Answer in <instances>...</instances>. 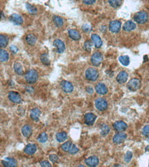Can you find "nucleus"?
<instances>
[{
  "label": "nucleus",
  "mask_w": 149,
  "mask_h": 167,
  "mask_svg": "<svg viewBox=\"0 0 149 167\" xmlns=\"http://www.w3.org/2000/svg\"><path fill=\"white\" fill-rule=\"evenodd\" d=\"M121 28V22H119V21H112L109 23V30L113 33H118L119 31L120 30Z\"/></svg>",
  "instance_id": "obj_8"
},
{
  "label": "nucleus",
  "mask_w": 149,
  "mask_h": 167,
  "mask_svg": "<svg viewBox=\"0 0 149 167\" xmlns=\"http://www.w3.org/2000/svg\"><path fill=\"white\" fill-rule=\"evenodd\" d=\"M9 20L10 22H12L13 24L19 25H21L23 22V18L18 14H12L9 17Z\"/></svg>",
  "instance_id": "obj_13"
},
{
  "label": "nucleus",
  "mask_w": 149,
  "mask_h": 167,
  "mask_svg": "<svg viewBox=\"0 0 149 167\" xmlns=\"http://www.w3.org/2000/svg\"><path fill=\"white\" fill-rule=\"evenodd\" d=\"M36 151V146L33 144V143H30L26 146L24 149V152L27 153L28 155H33Z\"/></svg>",
  "instance_id": "obj_22"
},
{
  "label": "nucleus",
  "mask_w": 149,
  "mask_h": 167,
  "mask_svg": "<svg viewBox=\"0 0 149 167\" xmlns=\"http://www.w3.org/2000/svg\"><path fill=\"white\" fill-rule=\"evenodd\" d=\"M53 45L57 47V52L58 53H60V54L64 52V51L65 50V44H64L63 42L60 39H56L54 41V43H53Z\"/></svg>",
  "instance_id": "obj_16"
},
{
  "label": "nucleus",
  "mask_w": 149,
  "mask_h": 167,
  "mask_svg": "<svg viewBox=\"0 0 149 167\" xmlns=\"http://www.w3.org/2000/svg\"><path fill=\"white\" fill-rule=\"evenodd\" d=\"M95 106L99 111H105L108 108V103L103 98H98L95 101Z\"/></svg>",
  "instance_id": "obj_5"
},
{
  "label": "nucleus",
  "mask_w": 149,
  "mask_h": 167,
  "mask_svg": "<svg viewBox=\"0 0 149 167\" xmlns=\"http://www.w3.org/2000/svg\"><path fill=\"white\" fill-rule=\"evenodd\" d=\"M21 132H22V134L26 138H29L32 134V132H33V129H32L30 125H26L21 129Z\"/></svg>",
  "instance_id": "obj_24"
},
{
  "label": "nucleus",
  "mask_w": 149,
  "mask_h": 167,
  "mask_svg": "<svg viewBox=\"0 0 149 167\" xmlns=\"http://www.w3.org/2000/svg\"><path fill=\"white\" fill-rule=\"evenodd\" d=\"M40 115H41V111L38 108H33L30 111V118L36 122L39 121Z\"/></svg>",
  "instance_id": "obj_23"
},
{
  "label": "nucleus",
  "mask_w": 149,
  "mask_h": 167,
  "mask_svg": "<svg viewBox=\"0 0 149 167\" xmlns=\"http://www.w3.org/2000/svg\"><path fill=\"white\" fill-rule=\"evenodd\" d=\"M133 157V153L131 152H127L126 154H125L124 156V161L126 162H129L131 160Z\"/></svg>",
  "instance_id": "obj_40"
},
{
  "label": "nucleus",
  "mask_w": 149,
  "mask_h": 167,
  "mask_svg": "<svg viewBox=\"0 0 149 167\" xmlns=\"http://www.w3.org/2000/svg\"><path fill=\"white\" fill-rule=\"evenodd\" d=\"M85 78L89 81L94 82L98 78V72L94 68H89L85 71Z\"/></svg>",
  "instance_id": "obj_3"
},
{
  "label": "nucleus",
  "mask_w": 149,
  "mask_h": 167,
  "mask_svg": "<svg viewBox=\"0 0 149 167\" xmlns=\"http://www.w3.org/2000/svg\"><path fill=\"white\" fill-rule=\"evenodd\" d=\"M110 131V128L105 124H103L100 126V134L102 136H106Z\"/></svg>",
  "instance_id": "obj_34"
},
{
  "label": "nucleus",
  "mask_w": 149,
  "mask_h": 167,
  "mask_svg": "<svg viewBox=\"0 0 149 167\" xmlns=\"http://www.w3.org/2000/svg\"><path fill=\"white\" fill-rule=\"evenodd\" d=\"M128 77H129V75L126 71H122L118 74V75L116 77V80L119 84H124L127 81Z\"/></svg>",
  "instance_id": "obj_17"
},
{
  "label": "nucleus",
  "mask_w": 149,
  "mask_h": 167,
  "mask_svg": "<svg viewBox=\"0 0 149 167\" xmlns=\"http://www.w3.org/2000/svg\"><path fill=\"white\" fill-rule=\"evenodd\" d=\"M26 8L27 9L28 11L30 13V14L33 15H35L37 12V9L34 6H32L31 4L26 3Z\"/></svg>",
  "instance_id": "obj_35"
},
{
  "label": "nucleus",
  "mask_w": 149,
  "mask_h": 167,
  "mask_svg": "<svg viewBox=\"0 0 149 167\" xmlns=\"http://www.w3.org/2000/svg\"><path fill=\"white\" fill-rule=\"evenodd\" d=\"M96 116L92 112L87 113L85 115V123L87 125H92L95 123V119H96Z\"/></svg>",
  "instance_id": "obj_12"
},
{
  "label": "nucleus",
  "mask_w": 149,
  "mask_h": 167,
  "mask_svg": "<svg viewBox=\"0 0 149 167\" xmlns=\"http://www.w3.org/2000/svg\"><path fill=\"white\" fill-rule=\"evenodd\" d=\"M148 141H149V139H148Z\"/></svg>",
  "instance_id": "obj_49"
},
{
  "label": "nucleus",
  "mask_w": 149,
  "mask_h": 167,
  "mask_svg": "<svg viewBox=\"0 0 149 167\" xmlns=\"http://www.w3.org/2000/svg\"><path fill=\"white\" fill-rule=\"evenodd\" d=\"M82 1L85 4L92 5V4H94L95 2H96V0H82Z\"/></svg>",
  "instance_id": "obj_43"
},
{
  "label": "nucleus",
  "mask_w": 149,
  "mask_h": 167,
  "mask_svg": "<svg viewBox=\"0 0 149 167\" xmlns=\"http://www.w3.org/2000/svg\"><path fill=\"white\" fill-rule=\"evenodd\" d=\"M119 61L122 65L126 67L130 63V58L128 55H122L119 57Z\"/></svg>",
  "instance_id": "obj_30"
},
{
  "label": "nucleus",
  "mask_w": 149,
  "mask_h": 167,
  "mask_svg": "<svg viewBox=\"0 0 149 167\" xmlns=\"http://www.w3.org/2000/svg\"><path fill=\"white\" fill-rule=\"evenodd\" d=\"M95 91L99 95H105L107 93L108 89L105 84L98 83L95 85Z\"/></svg>",
  "instance_id": "obj_18"
},
{
  "label": "nucleus",
  "mask_w": 149,
  "mask_h": 167,
  "mask_svg": "<svg viewBox=\"0 0 149 167\" xmlns=\"http://www.w3.org/2000/svg\"><path fill=\"white\" fill-rule=\"evenodd\" d=\"M3 17H4L3 15V12H2V18H3Z\"/></svg>",
  "instance_id": "obj_48"
},
{
  "label": "nucleus",
  "mask_w": 149,
  "mask_h": 167,
  "mask_svg": "<svg viewBox=\"0 0 149 167\" xmlns=\"http://www.w3.org/2000/svg\"><path fill=\"white\" fill-rule=\"evenodd\" d=\"M126 134L123 132H120V133L116 134L115 136H113V142L115 143V144H121V143L123 142L126 139Z\"/></svg>",
  "instance_id": "obj_10"
},
{
  "label": "nucleus",
  "mask_w": 149,
  "mask_h": 167,
  "mask_svg": "<svg viewBox=\"0 0 149 167\" xmlns=\"http://www.w3.org/2000/svg\"><path fill=\"white\" fill-rule=\"evenodd\" d=\"M69 36L74 40V41H78L81 38V35L79 32L77 30H74V29H71L68 31Z\"/></svg>",
  "instance_id": "obj_20"
},
{
  "label": "nucleus",
  "mask_w": 149,
  "mask_h": 167,
  "mask_svg": "<svg viewBox=\"0 0 149 167\" xmlns=\"http://www.w3.org/2000/svg\"><path fill=\"white\" fill-rule=\"evenodd\" d=\"M26 41L29 45H34L36 42V36L33 34H29L26 36Z\"/></svg>",
  "instance_id": "obj_25"
},
{
  "label": "nucleus",
  "mask_w": 149,
  "mask_h": 167,
  "mask_svg": "<svg viewBox=\"0 0 149 167\" xmlns=\"http://www.w3.org/2000/svg\"><path fill=\"white\" fill-rule=\"evenodd\" d=\"M113 128L115 129V130L117 132H123L126 130L127 128V125L126 123H124V121H116L113 123Z\"/></svg>",
  "instance_id": "obj_14"
},
{
  "label": "nucleus",
  "mask_w": 149,
  "mask_h": 167,
  "mask_svg": "<svg viewBox=\"0 0 149 167\" xmlns=\"http://www.w3.org/2000/svg\"><path fill=\"white\" fill-rule=\"evenodd\" d=\"M92 48V43L90 41H85L84 44V49L85 51L90 52Z\"/></svg>",
  "instance_id": "obj_38"
},
{
  "label": "nucleus",
  "mask_w": 149,
  "mask_h": 167,
  "mask_svg": "<svg viewBox=\"0 0 149 167\" xmlns=\"http://www.w3.org/2000/svg\"><path fill=\"white\" fill-rule=\"evenodd\" d=\"M9 55L8 52L4 49H0V60L1 62H4L9 60Z\"/></svg>",
  "instance_id": "obj_28"
},
{
  "label": "nucleus",
  "mask_w": 149,
  "mask_h": 167,
  "mask_svg": "<svg viewBox=\"0 0 149 167\" xmlns=\"http://www.w3.org/2000/svg\"><path fill=\"white\" fill-rule=\"evenodd\" d=\"M9 99L12 103H20L21 102V97L20 95L17 92L10 91L9 93Z\"/></svg>",
  "instance_id": "obj_9"
},
{
  "label": "nucleus",
  "mask_w": 149,
  "mask_h": 167,
  "mask_svg": "<svg viewBox=\"0 0 149 167\" xmlns=\"http://www.w3.org/2000/svg\"><path fill=\"white\" fill-rule=\"evenodd\" d=\"M37 140L39 142L41 143H44L46 142L47 140V135L46 133H45V132H43V133L40 134L39 136L37 138Z\"/></svg>",
  "instance_id": "obj_36"
},
{
  "label": "nucleus",
  "mask_w": 149,
  "mask_h": 167,
  "mask_svg": "<svg viewBox=\"0 0 149 167\" xmlns=\"http://www.w3.org/2000/svg\"><path fill=\"white\" fill-rule=\"evenodd\" d=\"M108 2L111 7L114 8H117L120 6L122 0H108Z\"/></svg>",
  "instance_id": "obj_33"
},
{
  "label": "nucleus",
  "mask_w": 149,
  "mask_h": 167,
  "mask_svg": "<svg viewBox=\"0 0 149 167\" xmlns=\"http://www.w3.org/2000/svg\"><path fill=\"white\" fill-rule=\"evenodd\" d=\"M2 162L6 167H15L17 165V160L12 158H5Z\"/></svg>",
  "instance_id": "obj_15"
},
{
  "label": "nucleus",
  "mask_w": 149,
  "mask_h": 167,
  "mask_svg": "<svg viewBox=\"0 0 149 167\" xmlns=\"http://www.w3.org/2000/svg\"><path fill=\"white\" fill-rule=\"evenodd\" d=\"M13 68H14V70L15 73L19 75H22L23 74V67L20 63L19 62H15L14 65H13Z\"/></svg>",
  "instance_id": "obj_27"
},
{
  "label": "nucleus",
  "mask_w": 149,
  "mask_h": 167,
  "mask_svg": "<svg viewBox=\"0 0 149 167\" xmlns=\"http://www.w3.org/2000/svg\"><path fill=\"white\" fill-rule=\"evenodd\" d=\"M48 54H46V53H45V54H43L41 55V56H40V60H41V62L43 64L45 65H50V60L48 59Z\"/></svg>",
  "instance_id": "obj_32"
},
{
  "label": "nucleus",
  "mask_w": 149,
  "mask_h": 167,
  "mask_svg": "<svg viewBox=\"0 0 149 167\" xmlns=\"http://www.w3.org/2000/svg\"><path fill=\"white\" fill-rule=\"evenodd\" d=\"M53 21H54L56 26L58 28L62 27L63 25V18L60 17H58V16H54V17H53Z\"/></svg>",
  "instance_id": "obj_31"
},
{
  "label": "nucleus",
  "mask_w": 149,
  "mask_h": 167,
  "mask_svg": "<svg viewBox=\"0 0 149 167\" xmlns=\"http://www.w3.org/2000/svg\"><path fill=\"white\" fill-rule=\"evenodd\" d=\"M126 86L131 91H135L140 88L141 82L139 79L133 78L128 82Z\"/></svg>",
  "instance_id": "obj_4"
},
{
  "label": "nucleus",
  "mask_w": 149,
  "mask_h": 167,
  "mask_svg": "<svg viewBox=\"0 0 149 167\" xmlns=\"http://www.w3.org/2000/svg\"><path fill=\"white\" fill-rule=\"evenodd\" d=\"M71 144H72V143H71V142H70V141L65 142L64 144H63L62 145H61V149H62L63 151H64V152H68Z\"/></svg>",
  "instance_id": "obj_37"
},
{
  "label": "nucleus",
  "mask_w": 149,
  "mask_h": 167,
  "mask_svg": "<svg viewBox=\"0 0 149 167\" xmlns=\"http://www.w3.org/2000/svg\"><path fill=\"white\" fill-rule=\"evenodd\" d=\"M8 43H9V38L6 36L1 34L0 35V46H1L2 48L6 47Z\"/></svg>",
  "instance_id": "obj_29"
},
{
  "label": "nucleus",
  "mask_w": 149,
  "mask_h": 167,
  "mask_svg": "<svg viewBox=\"0 0 149 167\" xmlns=\"http://www.w3.org/2000/svg\"><path fill=\"white\" fill-rule=\"evenodd\" d=\"M40 164H41V166L43 167H51V164H50V163L46 160L42 161L40 163Z\"/></svg>",
  "instance_id": "obj_44"
},
{
  "label": "nucleus",
  "mask_w": 149,
  "mask_h": 167,
  "mask_svg": "<svg viewBox=\"0 0 149 167\" xmlns=\"http://www.w3.org/2000/svg\"><path fill=\"white\" fill-rule=\"evenodd\" d=\"M91 38L92 41L93 42V43L94 44V46L95 48H100L101 46L102 45V41L101 40L100 37L97 35V34H92L91 36Z\"/></svg>",
  "instance_id": "obj_19"
},
{
  "label": "nucleus",
  "mask_w": 149,
  "mask_h": 167,
  "mask_svg": "<svg viewBox=\"0 0 149 167\" xmlns=\"http://www.w3.org/2000/svg\"><path fill=\"white\" fill-rule=\"evenodd\" d=\"M68 139V134L65 133V132H59V133H57L56 134V139H57L58 142H63L65 141Z\"/></svg>",
  "instance_id": "obj_26"
},
{
  "label": "nucleus",
  "mask_w": 149,
  "mask_h": 167,
  "mask_svg": "<svg viewBox=\"0 0 149 167\" xmlns=\"http://www.w3.org/2000/svg\"><path fill=\"white\" fill-rule=\"evenodd\" d=\"M78 152V149L77 148L76 146L74 144H71L70 149H69L68 153H70V154H76V153H77Z\"/></svg>",
  "instance_id": "obj_39"
},
{
  "label": "nucleus",
  "mask_w": 149,
  "mask_h": 167,
  "mask_svg": "<svg viewBox=\"0 0 149 167\" xmlns=\"http://www.w3.org/2000/svg\"><path fill=\"white\" fill-rule=\"evenodd\" d=\"M103 60V56L102 54L99 52H95L94 54L92 55L91 58V62L92 64L95 66V67H98L99 66L101 62H102Z\"/></svg>",
  "instance_id": "obj_6"
},
{
  "label": "nucleus",
  "mask_w": 149,
  "mask_h": 167,
  "mask_svg": "<svg viewBox=\"0 0 149 167\" xmlns=\"http://www.w3.org/2000/svg\"><path fill=\"white\" fill-rule=\"evenodd\" d=\"M10 51H11L12 53H14V54H15V53H17L18 52V49L17 48V47H15V45L10 46Z\"/></svg>",
  "instance_id": "obj_46"
},
{
  "label": "nucleus",
  "mask_w": 149,
  "mask_h": 167,
  "mask_svg": "<svg viewBox=\"0 0 149 167\" xmlns=\"http://www.w3.org/2000/svg\"><path fill=\"white\" fill-rule=\"evenodd\" d=\"M82 30L85 32H89L92 30L91 27H90L89 25H84L82 27Z\"/></svg>",
  "instance_id": "obj_45"
},
{
  "label": "nucleus",
  "mask_w": 149,
  "mask_h": 167,
  "mask_svg": "<svg viewBox=\"0 0 149 167\" xmlns=\"http://www.w3.org/2000/svg\"><path fill=\"white\" fill-rule=\"evenodd\" d=\"M85 163H86L87 166L95 167L97 166L98 165V164H99V160H98V158L97 156L92 155L85 160Z\"/></svg>",
  "instance_id": "obj_11"
},
{
  "label": "nucleus",
  "mask_w": 149,
  "mask_h": 167,
  "mask_svg": "<svg viewBox=\"0 0 149 167\" xmlns=\"http://www.w3.org/2000/svg\"><path fill=\"white\" fill-rule=\"evenodd\" d=\"M142 135L145 136H147L149 135V125H146L144 128L142 129Z\"/></svg>",
  "instance_id": "obj_42"
},
{
  "label": "nucleus",
  "mask_w": 149,
  "mask_h": 167,
  "mask_svg": "<svg viewBox=\"0 0 149 167\" xmlns=\"http://www.w3.org/2000/svg\"><path fill=\"white\" fill-rule=\"evenodd\" d=\"M136 28V24L132 21H127L123 25V30L126 32H131Z\"/></svg>",
  "instance_id": "obj_21"
},
{
  "label": "nucleus",
  "mask_w": 149,
  "mask_h": 167,
  "mask_svg": "<svg viewBox=\"0 0 149 167\" xmlns=\"http://www.w3.org/2000/svg\"><path fill=\"white\" fill-rule=\"evenodd\" d=\"M86 91H87V92H88L89 94H92L93 92H94V91H93L92 88H91V87H90V86L87 87V88L86 89Z\"/></svg>",
  "instance_id": "obj_47"
},
{
  "label": "nucleus",
  "mask_w": 149,
  "mask_h": 167,
  "mask_svg": "<svg viewBox=\"0 0 149 167\" xmlns=\"http://www.w3.org/2000/svg\"><path fill=\"white\" fill-rule=\"evenodd\" d=\"M133 19L138 24H144L148 20V15L146 11H140L135 13Z\"/></svg>",
  "instance_id": "obj_1"
},
{
  "label": "nucleus",
  "mask_w": 149,
  "mask_h": 167,
  "mask_svg": "<svg viewBox=\"0 0 149 167\" xmlns=\"http://www.w3.org/2000/svg\"><path fill=\"white\" fill-rule=\"evenodd\" d=\"M49 159H50V160L52 162H53V163H57V162H58V157L57 155H55V154L50 155H49Z\"/></svg>",
  "instance_id": "obj_41"
},
{
  "label": "nucleus",
  "mask_w": 149,
  "mask_h": 167,
  "mask_svg": "<svg viewBox=\"0 0 149 167\" xmlns=\"http://www.w3.org/2000/svg\"><path fill=\"white\" fill-rule=\"evenodd\" d=\"M60 85L63 91L65 92H66V93H70V92H72L74 90V86L72 85V84L68 81H66V80L62 81L61 82Z\"/></svg>",
  "instance_id": "obj_7"
},
{
  "label": "nucleus",
  "mask_w": 149,
  "mask_h": 167,
  "mask_svg": "<svg viewBox=\"0 0 149 167\" xmlns=\"http://www.w3.org/2000/svg\"><path fill=\"white\" fill-rule=\"evenodd\" d=\"M39 79V75L36 71L34 69L29 70L25 75V79L28 84H34Z\"/></svg>",
  "instance_id": "obj_2"
}]
</instances>
